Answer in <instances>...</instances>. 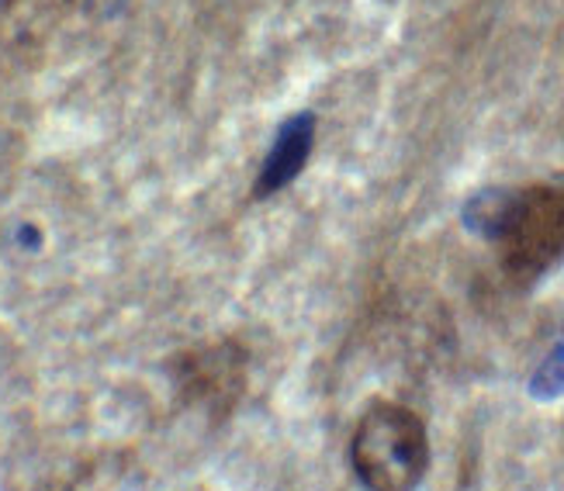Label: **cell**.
Masks as SVG:
<instances>
[{"mask_svg": "<svg viewBox=\"0 0 564 491\" xmlns=\"http://www.w3.org/2000/svg\"><path fill=\"white\" fill-rule=\"evenodd\" d=\"M430 433L409 405H367L350 436V468L367 491H415L430 471Z\"/></svg>", "mask_w": 564, "mask_h": 491, "instance_id": "obj_1", "label": "cell"}, {"mask_svg": "<svg viewBox=\"0 0 564 491\" xmlns=\"http://www.w3.org/2000/svg\"><path fill=\"white\" fill-rule=\"evenodd\" d=\"M492 246L512 284H541L564 263V184L512 187L509 211Z\"/></svg>", "mask_w": 564, "mask_h": 491, "instance_id": "obj_2", "label": "cell"}, {"mask_svg": "<svg viewBox=\"0 0 564 491\" xmlns=\"http://www.w3.org/2000/svg\"><path fill=\"white\" fill-rule=\"evenodd\" d=\"M247 367L250 353L242 342L223 339L208 342V347L177 353L170 360V381H174L177 395L187 405H205L212 412H226L236 405V399L247 388Z\"/></svg>", "mask_w": 564, "mask_h": 491, "instance_id": "obj_3", "label": "cell"}, {"mask_svg": "<svg viewBox=\"0 0 564 491\" xmlns=\"http://www.w3.org/2000/svg\"><path fill=\"white\" fill-rule=\"evenodd\" d=\"M315 150V114L299 111L281 121V129L274 132L271 150H267L260 174L253 181V201H267L281 194L288 184L302 177V170Z\"/></svg>", "mask_w": 564, "mask_h": 491, "instance_id": "obj_4", "label": "cell"}, {"mask_svg": "<svg viewBox=\"0 0 564 491\" xmlns=\"http://www.w3.org/2000/svg\"><path fill=\"white\" fill-rule=\"evenodd\" d=\"M509 198H512V187H485L475 190L468 201L460 208V222L471 236H478L481 242L492 246L499 229H502V218L509 211Z\"/></svg>", "mask_w": 564, "mask_h": 491, "instance_id": "obj_5", "label": "cell"}, {"mask_svg": "<svg viewBox=\"0 0 564 491\" xmlns=\"http://www.w3.org/2000/svg\"><path fill=\"white\" fill-rule=\"evenodd\" d=\"M527 391L533 402H554L564 395V326L554 339V347L547 350V357L536 363V371L530 374Z\"/></svg>", "mask_w": 564, "mask_h": 491, "instance_id": "obj_6", "label": "cell"}]
</instances>
